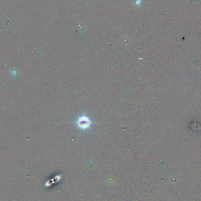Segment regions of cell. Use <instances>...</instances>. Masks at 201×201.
Returning <instances> with one entry per match:
<instances>
[{
    "instance_id": "1",
    "label": "cell",
    "mask_w": 201,
    "mask_h": 201,
    "mask_svg": "<svg viewBox=\"0 0 201 201\" xmlns=\"http://www.w3.org/2000/svg\"><path fill=\"white\" fill-rule=\"evenodd\" d=\"M75 123L79 129H81L83 131H85L91 127V125L92 124V122L89 117L85 115L83 113V115L78 117Z\"/></svg>"
}]
</instances>
